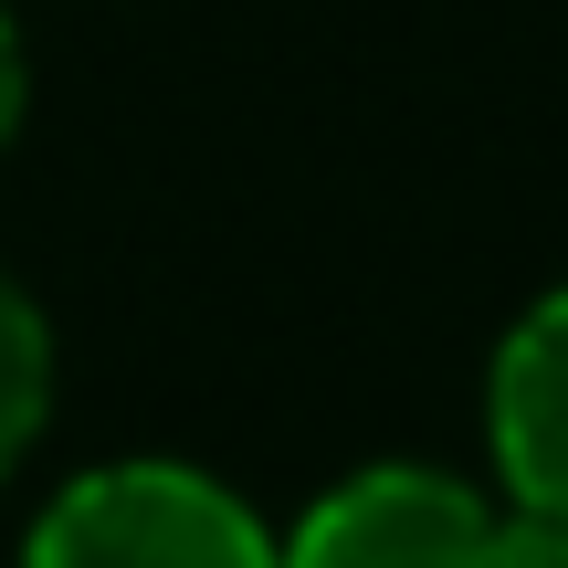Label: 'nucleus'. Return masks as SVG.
I'll return each instance as SVG.
<instances>
[{"mask_svg":"<svg viewBox=\"0 0 568 568\" xmlns=\"http://www.w3.org/2000/svg\"><path fill=\"white\" fill-rule=\"evenodd\" d=\"M21 568H274L243 495L190 464H105L42 506Z\"/></svg>","mask_w":568,"mask_h":568,"instance_id":"nucleus-1","label":"nucleus"},{"mask_svg":"<svg viewBox=\"0 0 568 568\" xmlns=\"http://www.w3.org/2000/svg\"><path fill=\"white\" fill-rule=\"evenodd\" d=\"M274 568H495V516L453 474L379 464V474H347Z\"/></svg>","mask_w":568,"mask_h":568,"instance_id":"nucleus-2","label":"nucleus"},{"mask_svg":"<svg viewBox=\"0 0 568 568\" xmlns=\"http://www.w3.org/2000/svg\"><path fill=\"white\" fill-rule=\"evenodd\" d=\"M495 464L516 506L568 516V295L527 305L516 337L495 347Z\"/></svg>","mask_w":568,"mask_h":568,"instance_id":"nucleus-3","label":"nucleus"},{"mask_svg":"<svg viewBox=\"0 0 568 568\" xmlns=\"http://www.w3.org/2000/svg\"><path fill=\"white\" fill-rule=\"evenodd\" d=\"M42 410H53V326H42V305L0 274V474L32 453Z\"/></svg>","mask_w":568,"mask_h":568,"instance_id":"nucleus-4","label":"nucleus"},{"mask_svg":"<svg viewBox=\"0 0 568 568\" xmlns=\"http://www.w3.org/2000/svg\"><path fill=\"white\" fill-rule=\"evenodd\" d=\"M495 568H568V516H548V506L495 516Z\"/></svg>","mask_w":568,"mask_h":568,"instance_id":"nucleus-5","label":"nucleus"},{"mask_svg":"<svg viewBox=\"0 0 568 568\" xmlns=\"http://www.w3.org/2000/svg\"><path fill=\"white\" fill-rule=\"evenodd\" d=\"M11 126H21V42L0 21V148H11Z\"/></svg>","mask_w":568,"mask_h":568,"instance_id":"nucleus-6","label":"nucleus"}]
</instances>
